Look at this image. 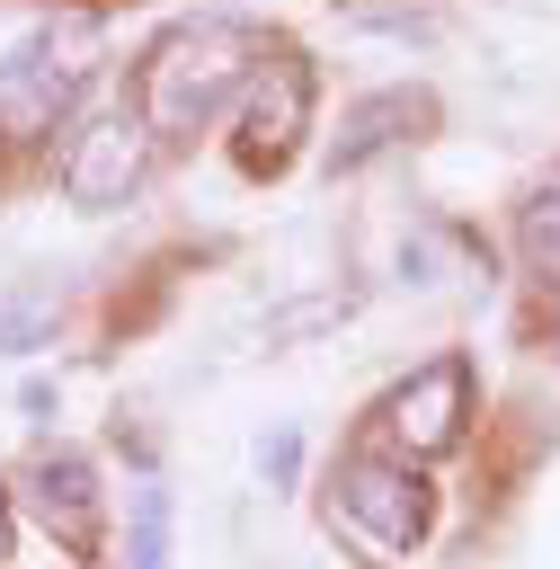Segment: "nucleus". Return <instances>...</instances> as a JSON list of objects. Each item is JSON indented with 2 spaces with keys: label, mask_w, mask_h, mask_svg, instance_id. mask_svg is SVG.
Instances as JSON below:
<instances>
[{
  "label": "nucleus",
  "mask_w": 560,
  "mask_h": 569,
  "mask_svg": "<svg viewBox=\"0 0 560 569\" xmlns=\"http://www.w3.org/2000/svg\"><path fill=\"white\" fill-rule=\"evenodd\" d=\"M249 53H258V36L231 27V18H187V27H169V36L151 44L142 80H133L142 124H151V133H196V124H213L222 98L249 80Z\"/></svg>",
  "instance_id": "nucleus-1"
},
{
  "label": "nucleus",
  "mask_w": 560,
  "mask_h": 569,
  "mask_svg": "<svg viewBox=\"0 0 560 569\" xmlns=\"http://www.w3.org/2000/svg\"><path fill=\"white\" fill-rule=\"evenodd\" d=\"M98 53V27L89 18H62V27H36L9 62H0V142H36L53 133V116L71 107L80 71Z\"/></svg>",
  "instance_id": "nucleus-2"
},
{
  "label": "nucleus",
  "mask_w": 560,
  "mask_h": 569,
  "mask_svg": "<svg viewBox=\"0 0 560 569\" xmlns=\"http://www.w3.org/2000/svg\"><path fill=\"white\" fill-rule=\"evenodd\" d=\"M151 124H142V107H107V116H89L80 133H71V151H62V196L80 204V213H107V204H124L133 187H142V169H151Z\"/></svg>",
  "instance_id": "nucleus-3"
},
{
  "label": "nucleus",
  "mask_w": 560,
  "mask_h": 569,
  "mask_svg": "<svg viewBox=\"0 0 560 569\" xmlns=\"http://www.w3.org/2000/svg\"><path fill=\"white\" fill-rule=\"evenodd\" d=\"M462 418H471V365L462 356H436V365H418L391 400H382V427L400 436V453H453L462 445Z\"/></svg>",
  "instance_id": "nucleus-4"
},
{
  "label": "nucleus",
  "mask_w": 560,
  "mask_h": 569,
  "mask_svg": "<svg viewBox=\"0 0 560 569\" xmlns=\"http://www.w3.org/2000/svg\"><path fill=\"white\" fill-rule=\"evenodd\" d=\"M338 507H347V516H356L373 542H391V551L427 542V480H418L409 462L347 453V471H338Z\"/></svg>",
  "instance_id": "nucleus-5"
},
{
  "label": "nucleus",
  "mask_w": 560,
  "mask_h": 569,
  "mask_svg": "<svg viewBox=\"0 0 560 569\" xmlns=\"http://www.w3.org/2000/svg\"><path fill=\"white\" fill-rule=\"evenodd\" d=\"M302 124H311V71L293 53H276L249 80V107H240V169H284Z\"/></svg>",
  "instance_id": "nucleus-6"
},
{
  "label": "nucleus",
  "mask_w": 560,
  "mask_h": 569,
  "mask_svg": "<svg viewBox=\"0 0 560 569\" xmlns=\"http://www.w3.org/2000/svg\"><path fill=\"white\" fill-rule=\"evenodd\" d=\"M27 489H36V516H44V533H53L71 560H89V551H98V533H107L98 471H89L80 453H44V462L27 471Z\"/></svg>",
  "instance_id": "nucleus-7"
},
{
  "label": "nucleus",
  "mask_w": 560,
  "mask_h": 569,
  "mask_svg": "<svg viewBox=\"0 0 560 569\" xmlns=\"http://www.w3.org/2000/svg\"><path fill=\"white\" fill-rule=\"evenodd\" d=\"M427 116V98H409V89H382V98H364L356 116H347V133L329 142V169H364L382 142H400L409 124Z\"/></svg>",
  "instance_id": "nucleus-8"
},
{
  "label": "nucleus",
  "mask_w": 560,
  "mask_h": 569,
  "mask_svg": "<svg viewBox=\"0 0 560 569\" xmlns=\"http://www.w3.org/2000/svg\"><path fill=\"white\" fill-rule=\"evenodd\" d=\"M516 258H524V276H533V284H551V293H560V187H542V196L516 213Z\"/></svg>",
  "instance_id": "nucleus-9"
},
{
  "label": "nucleus",
  "mask_w": 560,
  "mask_h": 569,
  "mask_svg": "<svg viewBox=\"0 0 560 569\" xmlns=\"http://www.w3.org/2000/svg\"><path fill=\"white\" fill-rule=\"evenodd\" d=\"M124 560L133 569H160L169 560V489H151V480L133 489V542H124Z\"/></svg>",
  "instance_id": "nucleus-10"
},
{
  "label": "nucleus",
  "mask_w": 560,
  "mask_h": 569,
  "mask_svg": "<svg viewBox=\"0 0 560 569\" xmlns=\"http://www.w3.org/2000/svg\"><path fill=\"white\" fill-rule=\"evenodd\" d=\"M53 338V302L44 293H9L0 302V356H27V347H44Z\"/></svg>",
  "instance_id": "nucleus-11"
},
{
  "label": "nucleus",
  "mask_w": 560,
  "mask_h": 569,
  "mask_svg": "<svg viewBox=\"0 0 560 569\" xmlns=\"http://www.w3.org/2000/svg\"><path fill=\"white\" fill-rule=\"evenodd\" d=\"M258 462H267V480H293V462H302V445H293V436L276 427V436L258 445Z\"/></svg>",
  "instance_id": "nucleus-12"
},
{
  "label": "nucleus",
  "mask_w": 560,
  "mask_h": 569,
  "mask_svg": "<svg viewBox=\"0 0 560 569\" xmlns=\"http://www.w3.org/2000/svg\"><path fill=\"white\" fill-rule=\"evenodd\" d=\"M0 560H9V507H0Z\"/></svg>",
  "instance_id": "nucleus-13"
}]
</instances>
